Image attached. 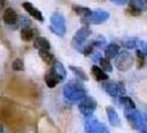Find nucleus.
Segmentation results:
<instances>
[{
    "label": "nucleus",
    "instance_id": "obj_1",
    "mask_svg": "<svg viewBox=\"0 0 147 133\" xmlns=\"http://www.w3.org/2000/svg\"><path fill=\"white\" fill-rule=\"evenodd\" d=\"M86 93L83 84L78 81H70L63 88V94L70 101H81Z\"/></svg>",
    "mask_w": 147,
    "mask_h": 133
},
{
    "label": "nucleus",
    "instance_id": "obj_2",
    "mask_svg": "<svg viewBox=\"0 0 147 133\" xmlns=\"http://www.w3.org/2000/svg\"><path fill=\"white\" fill-rule=\"evenodd\" d=\"M124 114H125L126 119L128 121V123H131V126L135 129H143L147 126V117L136 109L134 110H124Z\"/></svg>",
    "mask_w": 147,
    "mask_h": 133
},
{
    "label": "nucleus",
    "instance_id": "obj_3",
    "mask_svg": "<svg viewBox=\"0 0 147 133\" xmlns=\"http://www.w3.org/2000/svg\"><path fill=\"white\" fill-rule=\"evenodd\" d=\"M50 21H51L50 29L52 32L59 37H63L66 32L65 19H64L63 15L61 12H54V14H52Z\"/></svg>",
    "mask_w": 147,
    "mask_h": 133
},
{
    "label": "nucleus",
    "instance_id": "obj_4",
    "mask_svg": "<svg viewBox=\"0 0 147 133\" xmlns=\"http://www.w3.org/2000/svg\"><path fill=\"white\" fill-rule=\"evenodd\" d=\"M91 33H92V31L88 26L80 28L74 33L73 38H72V47L79 52H82L83 48H84V43L88 40V38L91 36Z\"/></svg>",
    "mask_w": 147,
    "mask_h": 133
},
{
    "label": "nucleus",
    "instance_id": "obj_5",
    "mask_svg": "<svg viewBox=\"0 0 147 133\" xmlns=\"http://www.w3.org/2000/svg\"><path fill=\"white\" fill-rule=\"evenodd\" d=\"M134 58L128 51H121L115 58V66L119 71H127L133 66Z\"/></svg>",
    "mask_w": 147,
    "mask_h": 133
},
{
    "label": "nucleus",
    "instance_id": "obj_6",
    "mask_svg": "<svg viewBox=\"0 0 147 133\" xmlns=\"http://www.w3.org/2000/svg\"><path fill=\"white\" fill-rule=\"evenodd\" d=\"M96 105L97 103L95 99H93L92 96H84L79 103V110L84 117H91L96 109Z\"/></svg>",
    "mask_w": 147,
    "mask_h": 133
},
{
    "label": "nucleus",
    "instance_id": "obj_7",
    "mask_svg": "<svg viewBox=\"0 0 147 133\" xmlns=\"http://www.w3.org/2000/svg\"><path fill=\"white\" fill-rule=\"evenodd\" d=\"M103 89L109 93L111 96H117L119 94L125 93V88L122 82H115V81H107L103 82L102 84Z\"/></svg>",
    "mask_w": 147,
    "mask_h": 133
},
{
    "label": "nucleus",
    "instance_id": "obj_8",
    "mask_svg": "<svg viewBox=\"0 0 147 133\" xmlns=\"http://www.w3.org/2000/svg\"><path fill=\"white\" fill-rule=\"evenodd\" d=\"M109 18H110L109 11L102 10V9H96V10H92V14L85 19V21L92 24H101L106 21Z\"/></svg>",
    "mask_w": 147,
    "mask_h": 133
},
{
    "label": "nucleus",
    "instance_id": "obj_9",
    "mask_svg": "<svg viewBox=\"0 0 147 133\" xmlns=\"http://www.w3.org/2000/svg\"><path fill=\"white\" fill-rule=\"evenodd\" d=\"M86 133H109L106 126L98 122L97 119H90L85 123Z\"/></svg>",
    "mask_w": 147,
    "mask_h": 133
},
{
    "label": "nucleus",
    "instance_id": "obj_10",
    "mask_svg": "<svg viewBox=\"0 0 147 133\" xmlns=\"http://www.w3.org/2000/svg\"><path fill=\"white\" fill-rule=\"evenodd\" d=\"M146 9V0H129V8L126 10V12L132 16H140L142 11Z\"/></svg>",
    "mask_w": 147,
    "mask_h": 133
},
{
    "label": "nucleus",
    "instance_id": "obj_11",
    "mask_svg": "<svg viewBox=\"0 0 147 133\" xmlns=\"http://www.w3.org/2000/svg\"><path fill=\"white\" fill-rule=\"evenodd\" d=\"M22 8H23L32 18H34L36 20H38V21H40V22L44 21V17H43V15H42V12H41L39 9H37V8L34 7L32 3L26 1V2L22 3Z\"/></svg>",
    "mask_w": 147,
    "mask_h": 133
},
{
    "label": "nucleus",
    "instance_id": "obj_12",
    "mask_svg": "<svg viewBox=\"0 0 147 133\" xmlns=\"http://www.w3.org/2000/svg\"><path fill=\"white\" fill-rule=\"evenodd\" d=\"M18 15L15 11V9L12 8H7L5 11H3V15H2V20L3 22L8 24V26H13L18 22Z\"/></svg>",
    "mask_w": 147,
    "mask_h": 133
},
{
    "label": "nucleus",
    "instance_id": "obj_13",
    "mask_svg": "<svg viewBox=\"0 0 147 133\" xmlns=\"http://www.w3.org/2000/svg\"><path fill=\"white\" fill-rule=\"evenodd\" d=\"M33 47L39 51H50L51 44L49 40L44 37H36L33 40Z\"/></svg>",
    "mask_w": 147,
    "mask_h": 133
},
{
    "label": "nucleus",
    "instance_id": "obj_14",
    "mask_svg": "<svg viewBox=\"0 0 147 133\" xmlns=\"http://www.w3.org/2000/svg\"><path fill=\"white\" fill-rule=\"evenodd\" d=\"M51 71L59 78L60 81H63V80L65 79V77H66L65 68H64L63 64H62L60 61H58V60H54V61H53V63H52V66H51Z\"/></svg>",
    "mask_w": 147,
    "mask_h": 133
},
{
    "label": "nucleus",
    "instance_id": "obj_15",
    "mask_svg": "<svg viewBox=\"0 0 147 133\" xmlns=\"http://www.w3.org/2000/svg\"><path fill=\"white\" fill-rule=\"evenodd\" d=\"M106 113H107V118L110 120V123L112 126H115V128L121 126V120H119V117H118L117 112L115 111L114 108L107 107V108H106Z\"/></svg>",
    "mask_w": 147,
    "mask_h": 133
},
{
    "label": "nucleus",
    "instance_id": "obj_16",
    "mask_svg": "<svg viewBox=\"0 0 147 133\" xmlns=\"http://www.w3.org/2000/svg\"><path fill=\"white\" fill-rule=\"evenodd\" d=\"M36 33H37V31L33 28H31V27H23L21 29V32H20V36H21V39L23 41L30 42V41L34 40Z\"/></svg>",
    "mask_w": 147,
    "mask_h": 133
},
{
    "label": "nucleus",
    "instance_id": "obj_17",
    "mask_svg": "<svg viewBox=\"0 0 147 133\" xmlns=\"http://www.w3.org/2000/svg\"><path fill=\"white\" fill-rule=\"evenodd\" d=\"M119 52V45L116 43H110L109 45H106L105 50H104V54H105V58L106 59H113V58H116V56Z\"/></svg>",
    "mask_w": 147,
    "mask_h": 133
},
{
    "label": "nucleus",
    "instance_id": "obj_18",
    "mask_svg": "<svg viewBox=\"0 0 147 133\" xmlns=\"http://www.w3.org/2000/svg\"><path fill=\"white\" fill-rule=\"evenodd\" d=\"M44 81H45L47 86H48L49 88H54L57 84H59V82H61L59 78L53 73L51 70L45 74V77H44Z\"/></svg>",
    "mask_w": 147,
    "mask_h": 133
},
{
    "label": "nucleus",
    "instance_id": "obj_19",
    "mask_svg": "<svg viewBox=\"0 0 147 133\" xmlns=\"http://www.w3.org/2000/svg\"><path fill=\"white\" fill-rule=\"evenodd\" d=\"M72 9H73V11L75 12V15L80 16L83 20H85L88 16L92 14V10H91L90 8L82 7V6H76V5H74L73 7H72Z\"/></svg>",
    "mask_w": 147,
    "mask_h": 133
},
{
    "label": "nucleus",
    "instance_id": "obj_20",
    "mask_svg": "<svg viewBox=\"0 0 147 133\" xmlns=\"http://www.w3.org/2000/svg\"><path fill=\"white\" fill-rule=\"evenodd\" d=\"M92 73L94 75V78H95L97 81H106L107 79H109V75L104 72L103 70L100 68V66H92Z\"/></svg>",
    "mask_w": 147,
    "mask_h": 133
},
{
    "label": "nucleus",
    "instance_id": "obj_21",
    "mask_svg": "<svg viewBox=\"0 0 147 133\" xmlns=\"http://www.w3.org/2000/svg\"><path fill=\"white\" fill-rule=\"evenodd\" d=\"M119 103L124 108V110H134V109H136L135 102L129 96H121L119 98Z\"/></svg>",
    "mask_w": 147,
    "mask_h": 133
},
{
    "label": "nucleus",
    "instance_id": "obj_22",
    "mask_svg": "<svg viewBox=\"0 0 147 133\" xmlns=\"http://www.w3.org/2000/svg\"><path fill=\"white\" fill-rule=\"evenodd\" d=\"M70 70H71L78 78H80L81 80H84V81H88V77L86 75V73L82 70L81 68H79V66H70Z\"/></svg>",
    "mask_w": 147,
    "mask_h": 133
},
{
    "label": "nucleus",
    "instance_id": "obj_23",
    "mask_svg": "<svg viewBox=\"0 0 147 133\" xmlns=\"http://www.w3.org/2000/svg\"><path fill=\"white\" fill-rule=\"evenodd\" d=\"M122 43L126 49H135L138 47V40L136 38H128V39H124Z\"/></svg>",
    "mask_w": 147,
    "mask_h": 133
},
{
    "label": "nucleus",
    "instance_id": "obj_24",
    "mask_svg": "<svg viewBox=\"0 0 147 133\" xmlns=\"http://www.w3.org/2000/svg\"><path fill=\"white\" fill-rule=\"evenodd\" d=\"M39 56L47 64L53 63V61H54V56L50 53V51H39Z\"/></svg>",
    "mask_w": 147,
    "mask_h": 133
},
{
    "label": "nucleus",
    "instance_id": "obj_25",
    "mask_svg": "<svg viewBox=\"0 0 147 133\" xmlns=\"http://www.w3.org/2000/svg\"><path fill=\"white\" fill-rule=\"evenodd\" d=\"M98 62H100L101 69L103 70L104 72H112V71H113V66H112L109 59H106V58H101Z\"/></svg>",
    "mask_w": 147,
    "mask_h": 133
},
{
    "label": "nucleus",
    "instance_id": "obj_26",
    "mask_svg": "<svg viewBox=\"0 0 147 133\" xmlns=\"http://www.w3.org/2000/svg\"><path fill=\"white\" fill-rule=\"evenodd\" d=\"M136 60H137V68L138 69H142L146 63V56L138 49L136 50Z\"/></svg>",
    "mask_w": 147,
    "mask_h": 133
},
{
    "label": "nucleus",
    "instance_id": "obj_27",
    "mask_svg": "<svg viewBox=\"0 0 147 133\" xmlns=\"http://www.w3.org/2000/svg\"><path fill=\"white\" fill-rule=\"evenodd\" d=\"M11 68H12V70H15V71H23V69H24V63H23V61L22 59L20 58H17L12 61V64H11Z\"/></svg>",
    "mask_w": 147,
    "mask_h": 133
},
{
    "label": "nucleus",
    "instance_id": "obj_28",
    "mask_svg": "<svg viewBox=\"0 0 147 133\" xmlns=\"http://www.w3.org/2000/svg\"><path fill=\"white\" fill-rule=\"evenodd\" d=\"M138 45H140L138 50H140L147 57V41H138Z\"/></svg>",
    "mask_w": 147,
    "mask_h": 133
},
{
    "label": "nucleus",
    "instance_id": "obj_29",
    "mask_svg": "<svg viewBox=\"0 0 147 133\" xmlns=\"http://www.w3.org/2000/svg\"><path fill=\"white\" fill-rule=\"evenodd\" d=\"M112 1L113 3H115V5H118V6H121V5H125L126 2H128L129 0H110Z\"/></svg>",
    "mask_w": 147,
    "mask_h": 133
},
{
    "label": "nucleus",
    "instance_id": "obj_30",
    "mask_svg": "<svg viewBox=\"0 0 147 133\" xmlns=\"http://www.w3.org/2000/svg\"><path fill=\"white\" fill-rule=\"evenodd\" d=\"M6 7V1L5 0H0V14L2 12V10Z\"/></svg>",
    "mask_w": 147,
    "mask_h": 133
},
{
    "label": "nucleus",
    "instance_id": "obj_31",
    "mask_svg": "<svg viewBox=\"0 0 147 133\" xmlns=\"http://www.w3.org/2000/svg\"><path fill=\"white\" fill-rule=\"evenodd\" d=\"M100 59H101V54H100V53H98V52H96V53H94V54H93V60H94V61H100Z\"/></svg>",
    "mask_w": 147,
    "mask_h": 133
},
{
    "label": "nucleus",
    "instance_id": "obj_32",
    "mask_svg": "<svg viewBox=\"0 0 147 133\" xmlns=\"http://www.w3.org/2000/svg\"><path fill=\"white\" fill-rule=\"evenodd\" d=\"M0 133H3V129H2V126L0 124Z\"/></svg>",
    "mask_w": 147,
    "mask_h": 133
},
{
    "label": "nucleus",
    "instance_id": "obj_33",
    "mask_svg": "<svg viewBox=\"0 0 147 133\" xmlns=\"http://www.w3.org/2000/svg\"><path fill=\"white\" fill-rule=\"evenodd\" d=\"M140 133H147V130H145V131H140Z\"/></svg>",
    "mask_w": 147,
    "mask_h": 133
},
{
    "label": "nucleus",
    "instance_id": "obj_34",
    "mask_svg": "<svg viewBox=\"0 0 147 133\" xmlns=\"http://www.w3.org/2000/svg\"><path fill=\"white\" fill-rule=\"evenodd\" d=\"M146 3H147V0H146Z\"/></svg>",
    "mask_w": 147,
    "mask_h": 133
}]
</instances>
